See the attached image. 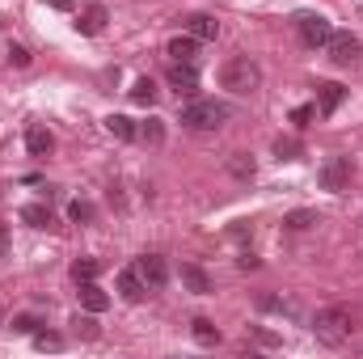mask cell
<instances>
[{
	"label": "cell",
	"mask_w": 363,
	"mask_h": 359,
	"mask_svg": "<svg viewBox=\"0 0 363 359\" xmlns=\"http://www.w3.org/2000/svg\"><path fill=\"white\" fill-rule=\"evenodd\" d=\"M228 106L224 101H216V97H194V101H186L182 106V127H190V131H216V127H224L228 123Z\"/></svg>",
	"instance_id": "obj_1"
},
{
	"label": "cell",
	"mask_w": 363,
	"mask_h": 359,
	"mask_svg": "<svg viewBox=\"0 0 363 359\" xmlns=\"http://www.w3.org/2000/svg\"><path fill=\"white\" fill-rule=\"evenodd\" d=\"M313 334H317V343H325V347H342V343L351 338V313H347L342 304L321 309V313L313 317Z\"/></svg>",
	"instance_id": "obj_2"
},
{
	"label": "cell",
	"mask_w": 363,
	"mask_h": 359,
	"mask_svg": "<svg viewBox=\"0 0 363 359\" xmlns=\"http://www.w3.org/2000/svg\"><path fill=\"white\" fill-rule=\"evenodd\" d=\"M220 85L228 93H254L258 85H262V68L250 60V55H237V60H228L224 68H220Z\"/></svg>",
	"instance_id": "obj_3"
},
{
	"label": "cell",
	"mask_w": 363,
	"mask_h": 359,
	"mask_svg": "<svg viewBox=\"0 0 363 359\" xmlns=\"http://www.w3.org/2000/svg\"><path fill=\"white\" fill-rule=\"evenodd\" d=\"M325 51H330V60H334L338 68H351V64H359L363 60V43L355 38V34H347V30H342V34L334 30L330 43H325Z\"/></svg>",
	"instance_id": "obj_4"
},
{
	"label": "cell",
	"mask_w": 363,
	"mask_h": 359,
	"mask_svg": "<svg viewBox=\"0 0 363 359\" xmlns=\"http://www.w3.org/2000/svg\"><path fill=\"white\" fill-rule=\"evenodd\" d=\"M131 267L140 270V279H144V287H148V292H161V287L169 283V263H165L161 254H140Z\"/></svg>",
	"instance_id": "obj_5"
},
{
	"label": "cell",
	"mask_w": 363,
	"mask_h": 359,
	"mask_svg": "<svg viewBox=\"0 0 363 359\" xmlns=\"http://www.w3.org/2000/svg\"><path fill=\"white\" fill-rule=\"evenodd\" d=\"M296 26H300V38H304L308 47H325V43H330V34H334V26H330L321 13H300V17H296Z\"/></svg>",
	"instance_id": "obj_6"
},
{
	"label": "cell",
	"mask_w": 363,
	"mask_h": 359,
	"mask_svg": "<svg viewBox=\"0 0 363 359\" xmlns=\"http://www.w3.org/2000/svg\"><path fill=\"white\" fill-rule=\"evenodd\" d=\"M347 182H351V157H330V161L321 165V186H325L330 194H342Z\"/></svg>",
	"instance_id": "obj_7"
},
{
	"label": "cell",
	"mask_w": 363,
	"mask_h": 359,
	"mask_svg": "<svg viewBox=\"0 0 363 359\" xmlns=\"http://www.w3.org/2000/svg\"><path fill=\"white\" fill-rule=\"evenodd\" d=\"M186 34L199 38V43H211V38L220 34V21H216L211 13H194V17H186Z\"/></svg>",
	"instance_id": "obj_8"
},
{
	"label": "cell",
	"mask_w": 363,
	"mask_h": 359,
	"mask_svg": "<svg viewBox=\"0 0 363 359\" xmlns=\"http://www.w3.org/2000/svg\"><path fill=\"white\" fill-rule=\"evenodd\" d=\"M165 55H169L174 64H194V60H199V38H190V34H178V38H169Z\"/></svg>",
	"instance_id": "obj_9"
},
{
	"label": "cell",
	"mask_w": 363,
	"mask_h": 359,
	"mask_svg": "<svg viewBox=\"0 0 363 359\" xmlns=\"http://www.w3.org/2000/svg\"><path fill=\"white\" fill-rule=\"evenodd\" d=\"M342 101H347V89H342L338 81H321V85H317V110H321V114H334Z\"/></svg>",
	"instance_id": "obj_10"
},
{
	"label": "cell",
	"mask_w": 363,
	"mask_h": 359,
	"mask_svg": "<svg viewBox=\"0 0 363 359\" xmlns=\"http://www.w3.org/2000/svg\"><path fill=\"white\" fill-rule=\"evenodd\" d=\"M144 292H148V287H144V279H140V270H135V267L118 270V296H123V300H131V304H140V300H144Z\"/></svg>",
	"instance_id": "obj_11"
},
{
	"label": "cell",
	"mask_w": 363,
	"mask_h": 359,
	"mask_svg": "<svg viewBox=\"0 0 363 359\" xmlns=\"http://www.w3.org/2000/svg\"><path fill=\"white\" fill-rule=\"evenodd\" d=\"M77 296H81V309H85V313H106V309H110V296L97 287V279L81 283V292H77Z\"/></svg>",
	"instance_id": "obj_12"
},
{
	"label": "cell",
	"mask_w": 363,
	"mask_h": 359,
	"mask_svg": "<svg viewBox=\"0 0 363 359\" xmlns=\"http://www.w3.org/2000/svg\"><path fill=\"white\" fill-rule=\"evenodd\" d=\"M169 85L178 93H194L199 89V68L194 64H169Z\"/></svg>",
	"instance_id": "obj_13"
},
{
	"label": "cell",
	"mask_w": 363,
	"mask_h": 359,
	"mask_svg": "<svg viewBox=\"0 0 363 359\" xmlns=\"http://www.w3.org/2000/svg\"><path fill=\"white\" fill-rule=\"evenodd\" d=\"M26 148H30V157H47V153L55 148V136H51L47 127H38V123H34V127L26 131Z\"/></svg>",
	"instance_id": "obj_14"
},
{
	"label": "cell",
	"mask_w": 363,
	"mask_h": 359,
	"mask_svg": "<svg viewBox=\"0 0 363 359\" xmlns=\"http://www.w3.org/2000/svg\"><path fill=\"white\" fill-rule=\"evenodd\" d=\"M106 17H110V13H106V4H89V9L81 13L77 30H81V34H101V30H106Z\"/></svg>",
	"instance_id": "obj_15"
},
{
	"label": "cell",
	"mask_w": 363,
	"mask_h": 359,
	"mask_svg": "<svg viewBox=\"0 0 363 359\" xmlns=\"http://www.w3.org/2000/svg\"><path fill=\"white\" fill-rule=\"evenodd\" d=\"M21 220H26L30 228H51V224H55L51 207H43V203H26V207H21Z\"/></svg>",
	"instance_id": "obj_16"
},
{
	"label": "cell",
	"mask_w": 363,
	"mask_h": 359,
	"mask_svg": "<svg viewBox=\"0 0 363 359\" xmlns=\"http://www.w3.org/2000/svg\"><path fill=\"white\" fill-rule=\"evenodd\" d=\"M190 334H194L199 347H216V343H220V330H216V321H207V317H194V321H190Z\"/></svg>",
	"instance_id": "obj_17"
},
{
	"label": "cell",
	"mask_w": 363,
	"mask_h": 359,
	"mask_svg": "<svg viewBox=\"0 0 363 359\" xmlns=\"http://www.w3.org/2000/svg\"><path fill=\"white\" fill-rule=\"evenodd\" d=\"M135 140H144V144H152V148L165 144V123H161V118H144V123L135 127Z\"/></svg>",
	"instance_id": "obj_18"
},
{
	"label": "cell",
	"mask_w": 363,
	"mask_h": 359,
	"mask_svg": "<svg viewBox=\"0 0 363 359\" xmlns=\"http://www.w3.org/2000/svg\"><path fill=\"white\" fill-rule=\"evenodd\" d=\"M182 283H186L194 296H207V292H211V279H207V275H203L199 267H190V263L182 267Z\"/></svg>",
	"instance_id": "obj_19"
},
{
	"label": "cell",
	"mask_w": 363,
	"mask_h": 359,
	"mask_svg": "<svg viewBox=\"0 0 363 359\" xmlns=\"http://www.w3.org/2000/svg\"><path fill=\"white\" fill-rule=\"evenodd\" d=\"M106 131H110L114 140H135V123H131L127 114H110V118H106Z\"/></svg>",
	"instance_id": "obj_20"
},
{
	"label": "cell",
	"mask_w": 363,
	"mask_h": 359,
	"mask_svg": "<svg viewBox=\"0 0 363 359\" xmlns=\"http://www.w3.org/2000/svg\"><path fill=\"white\" fill-rule=\"evenodd\" d=\"M131 101H135V106H152V101H157V85H152L148 77H140V81L131 85Z\"/></svg>",
	"instance_id": "obj_21"
},
{
	"label": "cell",
	"mask_w": 363,
	"mask_h": 359,
	"mask_svg": "<svg viewBox=\"0 0 363 359\" xmlns=\"http://www.w3.org/2000/svg\"><path fill=\"white\" fill-rule=\"evenodd\" d=\"M97 270H101L97 258H77V263H72V279H77V283H89V279H97Z\"/></svg>",
	"instance_id": "obj_22"
},
{
	"label": "cell",
	"mask_w": 363,
	"mask_h": 359,
	"mask_svg": "<svg viewBox=\"0 0 363 359\" xmlns=\"http://www.w3.org/2000/svg\"><path fill=\"white\" fill-rule=\"evenodd\" d=\"M283 224H287V228H313V224H321V216L300 207V211H287V220H283Z\"/></svg>",
	"instance_id": "obj_23"
},
{
	"label": "cell",
	"mask_w": 363,
	"mask_h": 359,
	"mask_svg": "<svg viewBox=\"0 0 363 359\" xmlns=\"http://www.w3.org/2000/svg\"><path fill=\"white\" fill-rule=\"evenodd\" d=\"M258 309H267V313H296V304L291 300H283V296H258Z\"/></svg>",
	"instance_id": "obj_24"
},
{
	"label": "cell",
	"mask_w": 363,
	"mask_h": 359,
	"mask_svg": "<svg viewBox=\"0 0 363 359\" xmlns=\"http://www.w3.org/2000/svg\"><path fill=\"white\" fill-rule=\"evenodd\" d=\"M68 216H72V220H77V224H89L93 216H97V207H93L89 199H77V203H72V207H68Z\"/></svg>",
	"instance_id": "obj_25"
},
{
	"label": "cell",
	"mask_w": 363,
	"mask_h": 359,
	"mask_svg": "<svg viewBox=\"0 0 363 359\" xmlns=\"http://www.w3.org/2000/svg\"><path fill=\"white\" fill-rule=\"evenodd\" d=\"M274 157L279 161H296L300 157V140H274Z\"/></svg>",
	"instance_id": "obj_26"
},
{
	"label": "cell",
	"mask_w": 363,
	"mask_h": 359,
	"mask_svg": "<svg viewBox=\"0 0 363 359\" xmlns=\"http://www.w3.org/2000/svg\"><path fill=\"white\" fill-rule=\"evenodd\" d=\"M228 170H233V174H237V178H254V161H250V157H245V153H237V157H233V161H228Z\"/></svg>",
	"instance_id": "obj_27"
},
{
	"label": "cell",
	"mask_w": 363,
	"mask_h": 359,
	"mask_svg": "<svg viewBox=\"0 0 363 359\" xmlns=\"http://www.w3.org/2000/svg\"><path fill=\"white\" fill-rule=\"evenodd\" d=\"M38 326H43V321H38L34 313H21V317H13V330H21V334H38Z\"/></svg>",
	"instance_id": "obj_28"
},
{
	"label": "cell",
	"mask_w": 363,
	"mask_h": 359,
	"mask_svg": "<svg viewBox=\"0 0 363 359\" xmlns=\"http://www.w3.org/2000/svg\"><path fill=\"white\" fill-rule=\"evenodd\" d=\"M34 343H38L43 351H60V347H64V338H60V334H47V330H38V334H34Z\"/></svg>",
	"instance_id": "obj_29"
},
{
	"label": "cell",
	"mask_w": 363,
	"mask_h": 359,
	"mask_svg": "<svg viewBox=\"0 0 363 359\" xmlns=\"http://www.w3.org/2000/svg\"><path fill=\"white\" fill-rule=\"evenodd\" d=\"M9 64H13V68H30V51L13 43V47H9Z\"/></svg>",
	"instance_id": "obj_30"
},
{
	"label": "cell",
	"mask_w": 363,
	"mask_h": 359,
	"mask_svg": "<svg viewBox=\"0 0 363 359\" xmlns=\"http://www.w3.org/2000/svg\"><path fill=\"white\" fill-rule=\"evenodd\" d=\"M313 114H317V106H296V110H291V123H296V127H308Z\"/></svg>",
	"instance_id": "obj_31"
},
{
	"label": "cell",
	"mask_w": 363,
	"mask_h": 359,
	"mask_svg": "<svg viewBox=\"0 0 363 359\" xmlns=\"http://www.w3.org/2000/svg\"><path fill=\"white\" fill-rule=\"evenodd\" d=\"M237 267H241V270H258V258H254V254H241V258H237Z\"/></svg>",
	"instance_id": "obj_32"
},
{
	"label": "cell",
	"mask_w": 363,
	"mask_h": 359,
	"mask_svg": "<svg viewBox=\"0 0 363 359\" xmlns=\"http://www.w3.org/2000/svg\"><path fill=\"white\" fill-rule=\"evenodd\" d=\"M254 338H258L262 347H274V343H279V338H274V334H267V330H254Z\"/></svg>",
	"instance_id": "obj_33"
},
{
	"label": "cell",
	"mask_w": 363,
	"mask_h": 359,
	"mask_svg": "<svg viewBox=\"0 0 363 359\" xmlns=\"http://www.w3.org/2000/svg\"><path fill=\"white\" fill-rule=\"evenodd\" d=\"M0 258H9V228L0 224Z\"/></svg>",
	"instance_id": "obj_34"
},
{
	"label": "cell",
	"mask_w": 363,
	"mask_h": 359,
	"mask_svg": "<svg viewBox=\"0 0 363 359\" xmlns=\"http://www.w3.org/2000/svg\"><path fill=\"white\" fill-rule=\"evenodd\" d=\"M47 4H51V9H72L68 0H47Z\"/></svg>",
	"instance_id": "obj_35"
}]
</instances>
